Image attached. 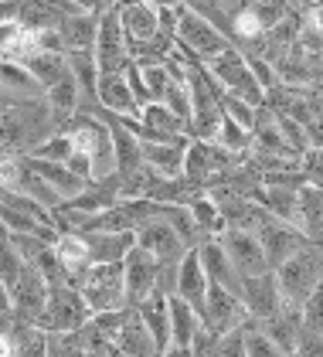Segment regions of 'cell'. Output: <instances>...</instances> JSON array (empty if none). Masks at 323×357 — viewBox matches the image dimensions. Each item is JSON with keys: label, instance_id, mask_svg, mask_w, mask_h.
I'll return each instance as SVG.
<instances>
[{"label": "cell", "instance_id": "obj_1", "mask_svg": "<svg viewBox=\"0 0 323 357\" xmlns=\"http://www.w3.org/2000/svg\"><path fill=\"white\" fill-rule=\"evenodd\" d=\"M272 275H276L283 306H299V303L323 282V245L306 242V245L299 248V252H293L283 266H276Z\"/></svg>", "mask_w": 323, "mask_h": 357}, {"label": "cell", "instance_id": "obj_2", "mask_svg": "<svg viewBox=\"0 0 323 357\" xmlns=\"http://www.w3.org/2000/svg\"><path fill=\"white\" fill-rule=\"evenodd\" d=\"M82 300L92 313L126 310V282H123V262H92L79 279Z\"/></svg>", "mask_w": 323, "mask_h": 357}, {"label": "cell", "instance_id": "obj_3", "mask_svg": "<svg viewBox=\"0 0 323 357\" xmlns=\"http://www.w3.org/2000/svg\"><path fill=\"white\" fill-rule=\"evenodd\" d=\"M204 72H208L228 96L245 99V102H252V106H262L266 92H262V85L255 82L248 61H245V55L235 48V45L225 48V52H221L218 58H211V61H204Z\"/></svg>", "mask_w": 323, "mask_h": 357}, {"label": "cell", "instance_id": "obj_4", "mask_svg": "<svg viewBox=\"0 0 323 357\" xmlns=\"http://www.w3.org/2000/svg\"><path fill=\"white\" fill-rule=\"evenodd\" d=\"M89 320H92V310L82 300L79 286H72V282L48 286V303H45L38 327L48 333H68V330H82Z\"/></svg>", "mask_w": 323, "mask_h": 357}, {"label": "cell", "instance_id": "obj_5", "mask_svg": "<svg viewBox=\"0 0 323 357\" xmlns=\"http://www.w3.org/2000/svg\"><path fill=\"white\" fill-rule=\"evenodd\" d=\"M225 48H232V41L211 21H204L190 10H181V21H177V52L181 55L197 58V61H211Z\"/></svg>", "mask_w": 323, "mask_h": 357}, {"label": "cell", "instance_id": "obj_6", "mask_svg": "<svg viewBox=\"0 0 323 357\" xmlns=\"http://www.w3.org/2000/svg\"><path fill=\"white\" fill-rule=\"evenodd\" d=\"M92 55H96V65H99V75H123V68L130 65L126 34H123L116 7L106 10V14H99V38H96Z\"/></svg>", "mask_w": 323, "mask_h": 357}, {"label": "cell", "instance_id": "obj_7", "mask_svg": "<svg viewBox=\"0 0 323 357\" xmlns=\"http://www.w3.org/2000/svg\"><path fill=\"white\" fill-rule=\"evenodd\" d=\"M218 242L225 248L228 262L239 269V275H262V273H272L269 262H266V252H262V242L259 235L252 231H242V228H225L218 235Z\"/></svg>", "mask_w": 323, "mask_h": 357}, {"label": "cell", "instance_id": "obj_8", "mask_svg": "<svg viewBox=\"0 0 323 357\" xmlns=\"http://www.w3.org/2000/svg\"><path fill=\"white\" fill-rule=\"evenodd\" d=\"M48 303V279L38 273L34 266H24V273L17 275V282L10 286V317L38 324Z\"/></svg>", "mask_w": 323, "mask_h": 357}, {"label": "cell", "instance_id": "obj_9", "mask_svg": "<svg viewBox=\"0 0 323 357\" xmlns=\"http://www.w3.org/2000/svg\"><path fill=\"white\" fill-rule=\"evenodd\" d=\"M157 275H160V262L143 252L140 245H133L123 259V282H126V303L130 306H140L153 289H157Z\"/></svg>", "mask_w": 323, "mask_h": 357}, {"label": "cell", "instance_id": "obj_10", "mask_svg": "<svg viewBox=\"0 0 323 357\" xmlns=\"http://www.w3.org/2000/svg\"><path fill=\"white\" fill-rule=\"evenodd\" d=\"M133 235H136V245L143 248V252H150L160 266H174V262H181V259L190 252V248L181 242V235L167 225L163 215L153 221H147L143 228H136Z\"/></svg>", "mask_w": 323, "mask_h": 357}, {"label": "cell", "instance_id": "obj_11", "mask_svg": "<svg viewBox=\"0 0 323 357\" xmlns=\"http://www.w3.org/2000/svg\"><path fill=\"white\" fill-rule=\"evenodd\" d=\"M239 300H242L248 320H255V324L269 320V317H276L283 310V296H279V286H276V275L272 273L245 275Z\"/></svg>", "mask_w": 323, "mask_h": 357}, {"label": "cell", "instance_id": "obj_12", "mask_svg": "<svg viewBox=\"0 0 323 357\" xmlns=\"http://www.w3.org/2000/svg\"><path fill=\"white\" fill-rule=\"evenodd\" d=\"M245 320H248V313H245L242 300L235 296V293H228V289H221V286H211L208 289V300L201 306V324L211 330V333H228V330L242 327Z\"/></svg>", "mask_w": 323, "mask_h": 357}, {"label": "cell", "instance_id": "obj_13", "mask_svg": "<svg viewBox=\"0 0 323 357\" xmlns=\"http://www.w3.org/2000/svg\"><path fill=\"white\" fill-rule=\"evenodd\" d=\"M259 242H262L269 269H276V266H283L293 252H299V248L306 245V235H303L299 228H293V225H286V221L269 218L259 228Z\"/></svg>", "mask_w": 323, "mask_h": 357}, {"label": "cell", "instance_id": "obj_14", "mask_svg": "<svg viewBox=\"0 0 323 357\" xmlns=\"http://www.w3.org/2000/svg\"><path fill=\"white\" fill-rule=\"evenodd\" d=\"M99 109L119 119H140V99L126 82V75H99Z\"/></svg>", "mask_w": 323, "mask_h": 357}, {"label": "cell", "instance_id": "obj_15", "mask_svg": "<svg viewBox=\"0 0 323 357\" xmlns=\"http://www.w3.org/2000/svg\"><path fill=\"white\" fill-rule=\"evenodd\" d=\"M208 289H211V282H208V273L201 266V255H197V248H190L188 255L177 262V296L188 300L201 313V306L208 300Z\"/></svg>", "mask_w": 323, "mask_h": 357}, {"label": "cell", "instance_id": "obj_16", "mask_svg": "<svg viewBox=\"0 0 323 357\" xmlns=\"http://www.w3.org/2000/svg\"><path fill=\"white\" fill-rule=\"evenodd\" d=\"M58 34H61L65 55H75V52H92V48H96V38H99V14L72 10V14H65V17H61Z\"/></svg>", "mask_w": 323, "mask_h": 357}, {"label": "cell", "instance_id": "obj_17", "mask_svg": "<svg viewBox=\"0 0 323 357\" xmlns=\"http://www.w3.org/2000/svg\"><path fill=\"white\" fill-rule=\"evenodd\" d=\"M197 255H201V266H204L211 286H221V289H228V293H235V296L242 293V275L228 262V255H225V248H221L218 238H208L204 245L197 248Z\"/></svg>", "mask_w": 323, "mask_h": 357}, {"label": "cell", "instance_id": "obj_18", "mask_svg": "<svg viewBox=\"0 0 323 357\" xmlns=\"http://www.w3.org/2000/svg\"><path fill=\"white\" fill-rule=\"evenodd\" d=\"M27 167L38 174V177H45L48 184H52L54 191H58V197L61 201H72V197H79L92 181H85V177H79L75 170L68 164H54V160H38V157H24Z\"/></svg>", "mask_w": 323, "mask_h": 357}, {"label": "cell", "instance_id": "obj_19", "mask_svg": "<svg viewBox=\"0 0 323 357\" xmlns=\"http://www.w3.org/2000/svg\"><path fill=\"white\" fill-rule=\"evenodd\" d=\"M119 24H123V34H126V48L130 45H147L160 34V21H157V10L143 0H136L130 7L119 10Z\"/></svg>", "mask_w": 323, "mask_h": 357}, {"label": "cell", "instance_id": "obj_20", "mask_svg": "<svg viewBox=\"0 0 323 357\" xmlns=\"http://www.w3.org/2000/svg\"><path fill=\"white\" fill-rule=\"evenodd\" d=\"M112 344L126 357H163V351L157 347V340L150 337V330L143 327V320H140L136 310H130V317L123 320V327L112 337Z\"/></svg>", "mask_w": 323, "mask_h": 357}, {"label": "cell", "instance_id": "obj_21", "mask_svg": "<svg viewBox=\"0 0 323 357\" xmlns=\"http://www.w3.org/2000/svg\"><path fill=\"white\" fill-rule=\"evenodd\" d=\"M82 238L89 245V262H123L136 245L133 231H82Z\"/></svg>", "mask_w": 323, "mask_h": 357}, {"label": "cell", "instance_id": "obj_22", "mask_svg": "<svg viewBox=\"0 0 323 357\" xmlns=\"http://www.w3.org/2000/svg\"><path fill=\"white\" fill-rule=\"evenodd\" d=\"M255 201L269 211L276 221H286V225H293L299 228L303 225V211H299V191L296 188H269V184H262L259 194H255ZM303 231V228H299Z\"/></svg>", "mask_w": 323, "mask_h": 357}, {"label": "cell", "instance_id": "obj_23", "mask_svg": "<svg viewBox=\"0 0 323 357\" xmlns=\"http://www.w3.org/2000/svg\"><path fill=\"white\" fill-rule=\"evenodd\" d=\"M136 313H140L143 327L150 330V337L157 340V347L167 351L170 347V296H163V293L153 289L147 300L136 306Z\"/></svg>", "mask_w": 323, "mask_h": 357}, {"label": "cell", "instance_id": "obj_24", "mask_svg": "<svg viewBox=\"0 0 323 357\" xmlns=\"http://www.w3.org/2000/svg\"><path fill=\"white\" fill-rule=\"evenodd\" d=\"M184 143H143V167H150L157 177H184Z\"/></svg>", "mask_w": 323, "mask_h": 357}, {"label": "cell", "instance_id": "obj_25", "mask_svg": "<svg viewBox=\"0 0 323 357\" xmlns=\"http://www.w3.org/2000/svg\"><path fill=\"white\" fill-rule=\"evenodd\" d=\"M54 255H58V262L68 269L72 286H79L82 273L92 266V262H89V245H85L82 231H58V238H54Z\"/></svg>", "mask_w": 323, "mask_h": 357}, {"label": "cell", "instance_id": "obj_26", "mask_svg": "<svg viewBox=\"0 0 323 357\" xmlns=\"http://www.w3.org/2000/svg\"><path fill=\"white\" fill-rule=\"evenodd\" d=\"M0 92L7 99H45V89L34 82V75L21 61H7V58H0Z\"/></svg>", "mask_w": 323, "mask_h": 357}, {"label": "cell", "instance_id": "obj_27", "mask_svg": "<svg viewBox=\"0 0 323 357\" xmlns=\"http://www.w3.org/2000/svg\"><path fill=\"white\" fill-rule=\"evenodd\" d=\"M201 313L181 296H170V347H190V340L197 337Z\"/></svg>", "mask_w": 323, "mask_h": 357}, {"label": "cell", "instance_id": "obj_28", "mask_svg": "<svg viewBox=\"0 0 323 357\" xmlns=\"http://www.w3.org/2000/svg\"><path fill=\"white\" fill-rule=\"evenodd\" d=\"M24 68L34 75V82L41 85L45 92H48L54 82H61L65 75H72L68 55H65V52H41V48H38V52L24 61Z\"/></svg>", "mask_w": 323, "mask_h": 357}, {"label": "cell", "instance_id": "obj_29", "mask_svg": "<svg viewBox=\"0 0 323 357\" xmlns=\"http://www.w3.org/2000/svg\"><path fill=\"white\" fill-rule=\"evenodd\" d=\"M299 211H303V235L306 242L323 245V191L313 184H303L299 188Z\"/></svg>", "mask_w": 323, "mask_h": 357}, {"label": "cell", "instance_id": "obj_30", "mask_svg": "<svg viewBox=\"0 0 323 357\" xmlns=\"http://www.w3.org/2000/svg\"><path fill=\"white\" fill-rule=\"evenodd\" d=\"M10 337H14V357H48V330L27 320L10 317Z\"/></svg>", "mask_w": 323, "mask_h": 357}, {"label": "cell", "instance_id": "obj_31", "mask_svg": "<svg viewBox=\"0 0 323 357\" xmlns=\"http://www.w3.org/2000/svg\"><path fill=\"white\" fill-rule=\"evenodd\" d=\"M221 215H225L228 228H242V231H252V235H259V228L272 218L259 201H232V204L221 208Z\"/></svg>", "mask_w": 323, "mask_h": 357}, {"label": "cell", "instance_id": "obj_32", "mask_svg": "<svg viewBox=\"0 0 323 357\" xmlns=\"http://www.w3.org/2000/svg\"><path fill=\"white\" fill-rule=\"evenodd\" d=\"M190 218H194V225H197V231L204 235V238H218L228 225H225V215H221V208H218L215 201L208 197V194L201 191L194 201L188 204Z\"/></svg>", "mask_w": 323, "mask_h": 357}, {"label": "cell", "instance_id": "obj_33", "mask_svg": "<svg viewBox=\"0 0 323 357\" xmlns=\"http://www.w3.org/2000/svg\"><path fill=\"white\" fill-rule=\"evenodd\" d=\"M140 123H143V126H150V130H157V133L188 137V133H184V130H188V123H184L181 116H174L163 102H147V106L140 109Z\"/></svg>", "mask_w": 323, "mask_h": 357}, {"label": "cell", "instance_id": "obj_34", "mask_svg": "<svg viewBox=\"0 0 323 357\" xmlns=\"http://www.w3.org/2000/svg\"><path fill=\"white\" fill-rule=\"evenodd\" d=\"M45 99H48V106H52L58 116H75L82 106V92H79L75 75H65L61 82H54L52 89L45 92Z\"/></svg>", "mask_w": 323, "mask_h": 357}, {"label": "cell", "instance_id": "obj_35", "mask_svg": "<svg viewBox=\"0 0 323 357\" xmlns=\"http://www.w3.org/2000/svg\"><path fill=\"white\" fill-rule=\"evenodd\" d=\"M17 191L24 194V197H31L34 204H41L45 211H54L58 204H61V197H58V191H54L52 184L45 181V177H38L31 167H27V160H24V177H21V188Z\"/></svg>", "mask_w": 323, "mask_h": 357}, {"label": "cell", "instance_id": "obj_36", "mask_svg": "<svg viewBox=\"0 0 323 357\" xmlns=\"http://www.w3.org/2000/svg\"><path fill=\"white\" fill-rule=\"evenodd\" d=\"M242 333H245V354L248 357H286V351H283L255 320H245Z\"/></svg>", "mask_w": 323, "mask_h": 357}, {"label": "cell", "instance_id": "obj_37", "mask_svg": "<svg viewBox=\"0 0 323 357\" xmlns=\"http://www.w3.org/2000/svg\"><path fill=\"white\" fill-rule=\"evenodd\" d=\"M163 218H167V225L181 235V242H184L188 248H201L204 242H208V238L197 231V225H194L188 208H167V204H163Z\"/></svg>", "mask_w": 323, "mask_h": 357}, {"label": "cell", "instance_id": "obj_38", "mask_svg": "<svg viewBox=\"0 0 323 357\" xmlns=\"http://www.w3.org/2000/svg\"><path fill=\"white\" fill-rule=\"evenodd\" d=\"M24 157H38V160H54V164H68L72 160V139H68V133H54V137H48L45 143H38L31 153H24Z\"/></svg>", "mask_w": 323, "mask_h": 357}, {"label": "cell", "instance_id": "obj_39", "mask_svg": "<svg viewBox=\"0 0 323 357\" xmlns=\"http://www.w3.org/2000/svg\"><path fill=\"white\" fill-rule=\"evenodd\" d=\"M221 112L232 119V123H239L242 130H255V123H259V106H252V102H245V99H235V96H221Z\"/></svg>", "mask_w": 323, "mask_h": 357}, {"label": "cell", "instance_id": "obj_40", "mask_svg": "<svg viewBox=\"0 0 323 357\" xmlns=\"http://www.w3.org/2000/svg\"><path fill=\"white\" fill-rule=\"evenodd\" d=\"M24 259H21V252L14 248V242L7 238V235H0V279H3V286L10 289L14 282H17V275L24 273Z\"/></svg>", "mask_w": 323, "mask_h": 357}, {"label": "cell", "instance_id": "obj_41", "mask_svg": "<svg viewBox=\"0 0 323 357\" xmlns=\"http://www.w3.org/2000/svg\"><path fill=\"white\" fill-rule=\"evenodd\" d=\"M48 357H89L82 330H68V333H48Z\"/></svg>", "mask_w": 323, "mask_h": 357}, {"label": "cell", "instance_id": "obj_42", "mask_svg": "<svg viewBox=\"0 0 323 357\" xmlns=\"http://www.w3.org/2000/svg\"><path fill=\"white\" fill-rule=\"evenodd\" d=\"M299 320H303V330L323 333V282L299 303Z\"/></svg>", "mask_w": 323, "mask_h": 357}, {"label": "cell", "instance_id": "obj_43", "mask_svg": "<svg viewBox=\"0 0 323 357\" xmlns=\"http://www.w3.org/2000/svg\"><path fill=\"white\" fill-rule=\"evenodd\" d=\"M276 126H279L283 139L290 143V150H293L299 160H303V153L310 150V133H306V126H299L296 119H290V116H279V112H276Z\"/></svg>", "mask_w": 323, "mask_h": 357}, {"label": "cell", "instance_id": "obj_44", "mask_svg": "<svg viewBox=\"0 0 323 357\" xmlns=\"http://www.w3.org/2000/svg\"><path fill=\"white\" fill-rule=\"evenodd\" d=\"M218 146H225V150H232V153H248V143H252V133L242 130L239 123H232L228 116L221 119V130H218Z\"/></svg>", "mask_w": 323, "mask_h": 357}, {"label": "cell", "instance_id": "obj_45", "mask_svg": "<svg viewBox=\"0 0 323 357\" xmlns=\"http://www.w3.org/2000/svg\"><path fill=\"white\" fill-rule=\"evenodd\" d=\"M21 177H24V157L3 153L0 157V191H17Z\"/></svg>", "mask_w": 323, "mask_h": 357}, {"label": "cell", "instance_id": "obj_46", "mask_svg": "<svg viewBox=\"0 0 323 357\" xmlns=\"http://www.w3.org/2000/svg\"><path fill=\"white\" fill-rule=\"evenodd\" d=\"M167 109L174 112V116H181L184 123L190 119V92H188V85H177V82H170L167 85V92H163V99H160Z\"/></svg>", "mask_w": 323, "mask_h": 357}, {"label": "cell", "instance_id": "obj_47", "mask_svg": "<svg viewBox=\"0 0 323 357\" xmlns=\"http://www.w3.org/2000/svg\"><path fill=\"white\" fill-rule=\"evenodd\" d=\"M211 357H248V354H245V333H242V327L221 333V337L215 340V347H211Z\"/></svg>", "mask_w": 323, "mask_h": 357}, {"label": "cell", "instance_id": "obj_48", "mask_svg": "<svg viewBox=\"0 0 323 357\" xmlns=\"http://www.w3.org/2000/svg\"><path fill=\"white\" fill-rule=\"evenodd\" d=\"M143 72V82H147V92H150V99L153 102H160L163 92H167V85H170V75H167V68L163 65H147V68H140Z\"/></svg>", "mask_w": 323, "mask_h": 357}, {"label": "cell", "instance_id": "obj_49", "mask_svg": "<svg viewBox=\"0 0 323 357\" xmlns=\"http://www.w3.org/2000/svg\"><path fill=\"white\" fill-rule=\"evenodd\" d=\"M299 170H303L306 184H313V188L323 191V150H306L303 160H299Z\"/></svg>", "mask_w": 323, "mask_h": 357}, {"label": "cell", "instance_id": "obj_50", "mask_svg": "<svg viewBox=\"0 0 323 357\" xmlns=\"http://www.w3.org/2000/svg\"><path fill=\"white\" fill-rule=\"evenodd\" d=\"M245 61H248V68H252L255 82L262 85V92H269L272 85H279V75H276L272 61H266V58H259V55H245Z\"/></svg>", "mask_w": 323, "mask_h": 357}, {"label": "cell", "instance_id": "obj_51", "mask_svg": "<svg viewBox=\"0 0 323 357\" xmlns=\"http://www.w3.org/2000/svg\"><path fill=\"white\" fill-rule=\"evenodd\" d=\"M296 354H299V357H323V333H310V330H299Z\"/></svg>", "mask_w": 323, "mask_h": 357}, {"label": "cell", "instance_id": "obj_52", "mask_svg": "<svg viewBox=\"0 0 323 357\" xmlns=\"http://www.w3.org/2000/svg\"><path fill=\"white\" fill-rule=\"evenodd\" d=\"M157 293H163V296H177V262H174V266H160Z\"/></svg>", "mask_w": 323, "mask_h": 357}, {"label": "cell", "instance_id": "obj_53", "mask_svg": "<svg viewBox=\"0 0 323 357\" xmlns=\"http://www.w3.org/2000/svg\"><path fill=\"white\" fill-rule=\"evenodd\" d=\"M79 10H85V14H106V10H112V0H72Z\"/></svg>", "mask_w": 323, "mask_h": 357}, {"label": "cell", "instance_id": "obj_54", "mask_svg": "<svg viewBox=\"0 0 323 357\" xmlns=\"http://www.w3.org/2000/svg\"><path fill=\"white\" fill-rule=\"evenodd\" d=\"M221 3V10L228 14V17H235V14H242V10H248L255 0H218Z\"/></svg>", "mask_w": 323, "mask_h": 357}, {"label": "cell", "instance_id": "obj_55", "mask_svg": "<svg viewBox=\"0 0 323 357\" xmlns=\"http://www.w3.org/2000/svg\"><path fill=\"white\" fill-rule=\"evenodd\" d=\"M0 317H10V289L0 279Z\"/></svg>", "mask_w": 323, "mask_h": 357}, {"label": "cell", "instance_id": "obj_56", "mask_svg": "<svg viewBox=\"0 0 323 357\" xmlns=\"http://www.w3.org/2000/svg\"><path fill=\"white\" fill-rule=\"evenodd\" d=\"M163 357H194V354H190V347H167Z\"/></svg>", "mask_w": 323, "mask_h": 357}, {"label": "cell", "instance_id": "obj_57", "mask_svg": "<svg viewBox=\"0 0 323 357\" xmlns=\"http://www.w3.org/2000/svg\"><path fill=\"white\" fill-rule=\"evenodd\" d=\"M109 357H126V354H123V351H119L116 344H109Z\"/></svg>", "mask_w": 323, "mask_h": 357}, {"label": "cell", "instance_id": "obj_58", "mask_svg": "<svg viewBox=\"0 0 323 357\" xmlns=\"http://www.w3.org/2000/svg\"><path fill=\"white\" fill-rule=\"evenodd\" d=\"M317 130H320V137H323V109H320V116H317V123H313Z\"/></svg>", "mask_w": 323, "mask_h": 357}, {"label": "cell", "instance_id": "obj_59", "mask_svg": "<svg viewBox=\"0 0 323 357\" xmlns=\"http://www.w3.org/2000/svg\"><path fill=\"white\" fill-rule=\"evenodd\" d=\"M7 102H14V99H7V96H3V92H0V106H7Z\"/></svg>", "mask_w": 323, "mask_h": 357}, {"label": "cell", "instance_id": "obj_60", "mask_svg": "<svg viewBox=\"0 0 323 357\" xmlns=\"http://www.w3.org/2000/svg\"><path fill=\"white\" fill-rule=\"evenodd\" d=\"M290 3H293V7H306V0H290Z\"/></svg>", "mask_w": 323, "mask_h": 357}, {"label": "cell", "instance_id": "obj_61", "mask_svg": "<svg viewBox=\"0 0 323 357\" xmlns=\"http://www.w3.org/2000/svg\"><path fill=\"white\" fill-rule=\"evenodd\" d=\"M317 3H323V0H306V7H317Z\"/></svg>", "mask_w": 323, "mask_h": 357}, {"label": "cell", "instance_id": "obj_62", "mask_svg": "<svg viewBox=\"0 0 323 357\" xmlns=\"http://www.w3.org/2000/svg\"><path fill=\"white\" fill-rule=\"evenodd\" d=\"M286 357H299V354H296V351H293V354H286Z\"/></svg>", "mask_w": 323, "mask_h": 357}, {"label": "cell", "instance_id": "obj_63", "mask_svg": "<svg viewBox=\"0 0 323 357\" xmlns=\"http://www.w3.org/2000/svg\"><path fill=\"white\" fill-rule=\"evenodd\" d=\"M0 157H3V153H0Z\"/></svg>", "mask_w": 323, "mask_h": 357}]
</instances>
